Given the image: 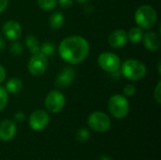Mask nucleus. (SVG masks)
Instances as JSON below:
<instances>
[{
    "label": "nucleus",
    "instance_id": "9b49d317",
    "mask_svg": "<svg viewBox=\"0 0 161 160\" xmlns=\"http://www.w3.org/2000/svg\"><path fill=\"white\" fill-rule=\"evenodd\" d=\"M2 30H3L5 37L12 41L18 40L22 34V27H21L20 24L14 20L7 21L4 24Z\"/></svg>",
    "mask_w": 161,
    "mask_h": 160
},
{
    "label": "nucleus",
    "instance_id": "bb28decb",
    "mask_svg": "<svg viewBox=\"0 0 161 160\" xmlns=\"http://www.w3.org/2000/svg\"><path fill=\"white\" fill-rule=\"evenodd\" d=\"M25 114L23 113V112H21V111H19V112H16L15 114H14V121L16 122V123H23L24 121H25Z\"/></svg>",
    "mask_w": 161,
    "mask_h": 160
},
{
    "label": "nucleus",
    "instance_id": "f3484780",
    "mask_svg": "<svg viewBox=\"0 0 161 160\" xmlns=\"http://www.w3.org/2000/svg\"><path fill=\"white\" fill-rule=\"evenodd\" d=\"M25 45L32 55L40 52L39 41H38L37 37H35L34 35H28L25 38Z\"/></svg>",
    "mask_w": 161,
    "mask_h": 160
},
{
    "label": "nucleus",
    "instance_id": "f03ea898",
    "mask_svg": "<svg viewBox=\"0 0 161 160\" xmlns=\"http://www.w3.org/2000/svg\"><path fill=\"white\" fill-rule=\"evenodd\" d=\"M158 13L156 9L149 5L141 6L135 12V22L142 29L152 28L157 22Z\"/></svg>",
    "mask_w": 161,
    "mask_h": 160
},
{
    "label": "nucleus",
    "instance_id": "c85d7f7f",
    "mask_svg": "<svg viewBox=\"0 0 161 160\" xmlns=\"http://www.w3.org/2000/svg\"><path fill=\"white\" fill-rule=\"evenodd\" d=\"M5 78H6V70L2 65H0V83H2L5 80Z\"/></svg>",
    "mask_w": 161,
    "mask_h": 160
},
{
    "label": "nucleus",
    "instance_id": "f257e3e1",
    "mask_svg": "<svg viewBox=\"0 0 161 160\" xmlns=\"http://www.w3.org/2000/svg\"><path fill=\"white\" fill-rule=\"evenodd\" d=\"M90 52L87 40L81 36L73 35L66 37L58 45L60 58L69 64H78L86 59Z\"/></svg>",
    "mask_w": 161,
    "mask_h": 160
},
{
    "label": "nucleus",
    "instance_id": "c756f323",
    "mask_svg": "<svg viewBox=\"0 0 161 160\" xmlns=\"http://www.w3.org/2000/svg\"><path fill=\"white\" fill-rule=\"evenodd\" d=\"M5 46H6V42L4 41V39L0 36V51L4 50L5 49Z\"/></svg>",
    "mask_w": 161,
    "mask_h": 160
},
{
    "label": "nucleus",
    "instance_id": "20e7f679",
    "mask_svg": "<svg viewBox=\"0 0 161 160\" xmlns=\"http://www.w3.org/2000/svg\"><path fill=\"white\" fill-rule=\"evenodd\" d=\"M109 113L116 119H124L129 112V103L127 99L121 94L111 96L108 102Z\"/></svg>",
    "mask_w": 161,
    "mask_h": 160
},
{
    "label": "nucleus",
    "instance_id": "9d476101",
    "mask_svg": "<svg viewBox=\"0 0 161 160\" xmlns=\"http://www.w3.org/2000/svg\"><path fill=\"white\" fill-rule=\"evenodd\" d=\"M75 76V72L73 68H63L55 79V86L58 90H63L71 86Z\"/></svg>",
    "mask_w": 161,
    "mask_h": 160
},
{
    "label": "nucleus",
    "instance_id": "7c9ffc66",
    "mask_svg": "<svg viewBox=\"0 0 161 160\" xmlns=\"http://www.w3.org/2000/svg\"><path fill=\"white\" fill-rule=\"evenodd\" d=\"M100 160H113L110 157H108V156H107V155H103V156H101V157H100Z\"/></svg>",
    "mask_w": 161,
    "mask_h": 160
},
{
    "label": "nucleus",
    "instance_id": "aec40b11",
    "mask_svg": "<svg viewBox=\"0 0 161 160\" xmlns=\"http://www.w3.org/2000/svg\"><path fill=\"white\" fill-rule=\"evenodd\" d=\"M39 7L43 10H52L57 6L58 0H37Z\"/></svg>",
    "mask_w": 161,
    "mask_h": 160
},
{
    "label": "nucleus",
    "instance_id": "a211bd4d",
    "mask_svg": "<svg viewBox=\"0 0 161 160\" xmlns=\"http://www.w3.org/2000/svg\"><path fill=\"white\" fill-rule=\"evenodd\" d=\"M142 36H143V31L139 26L138 27H132L127 33L128 40L132 43H139L142 40Z\"/></svg>",
    "mask_w": 161,
    "mask_h": 160
},
{
    "label": "nucleus",
    "instance_id": "5701e85b",
    "mask_svg": "<svg viewBox=\"0 0 161 160\" xmlns=\"http://www.w3.org/2000/svg\"><path fill=\"white\" fill-rule=\"evenodd\" d=\"M8 104V91L5 87L0 85V111H2Z\"/></svg>",
    "mask_w": 161,
    "mask_h": 160
},
{
    "label": "nucleus",
    "instance_id": "6ab92c4d",
    "mask_svg": "<svg viewBox=\"0 0 161 160\" xmlns=\"http://www.w3.org/2000/svg\"><path fill=\"white\" fill-rule=\"evenodd\" d=\"M55 50H56L55 44L52 43V42H50V41L43 42L42 44V46L40 47V52L42 54H43L44 56H46L47 58L53 56L55 54Z\"/></svg>",
    "mask_w": 161,
    "mask_h": 160
},
{
    "label": "nucleus",
    "instance_id": "cd10ccee",
    "mask_svg": "<svg viewBox=\"0 0 161 160\" xmlns=\"http://www.w3.org/2000/svg\"><path fill=\"white\" fill-rule=\"evenodd\" d=\"M8 4V0H0V13L7 8Z\"/></svg>",
    "mask_w": 161,
    "mask_h": 160
},
{
    "label": "nucleus",
    "instance_id": "393cba45",
    "mask_svg": "<svg viewBox=\"0 0 161 160\" xmlns=\"http://www.w3.org/2000/svg\"><path fill=\"white\" fill-rule=\"evenodd\" d=\"M154 98L156 99V101L160 104L161 103V81H158L156 90L154 91Z\"/></svg>",
    "mask_w": 161,
    "mask_h": 160
},
{
    "label": "nucleus",
    "instance_id": "412c9836",
    "mask_svg": "<svg viewBox=\"0 0 161 160\" xmlns=\"http://www.w3.org/2000/svg\"><path fill=\"white\" fill-rule=\"evenodd\" d=\"M23 50H24L23 44L20 41H17V40L13 41V42L9 47V51L13 56H20L23 53Z\"/></svg>",
    "mask_w": 161,
    "mask_h": 160
},
{
    "label": "nucleus",
    "instance_id": "6e6552de",
    "mask_svg": "<svg viewBox=\"0 0 161 160\" xmlns=\"http://www.w3.org/2000/svg\"><path fill=\"white\" fill-rule=\"evenodd\" d=\"M44 105L49 112L58 113L65 106V96L60 91L53 90L46 95Z\"/></svg>",
    "mask_w": 161,
    "mask_h": 160
},
{
    "label": "nucleus",
    "instance_id": "f8f14e48",
    "mask_svg": "<svg viewBox=\"0 0 161 160\" xmlns=\"http://www.w3.org/2000/svg\"><path fill=\"white\" fill-rule=\"evenodd\" d=\"M127 33L124 29H115L108 37V43L112 48H122L127 43Z\"/></svg>",
    "mask_w": 161,
    "mask_h": 160
},
{
    "label": "nucleus",
    "instance_id": "0eeeda50",
    "mask_svg": "<svg viewBox=\"0 0 161 160\" xmlns=\"http://www.w3.org/2000/svg\"><path fill=\"white\" fill-rule=\"evenodd\" d=\"M48 68V58L41 52L33 54L27 63V69L32 75L43 74Z\"/></svg>",
    "mask_w": 161,
    "mask_h": 160
},
{
    "label": "nucleus",
    "instance_id": "4468645a",
    "mask_svg": "<svg viewBox=\"0 0 161 160\" xmlns=\"http://www.w3.org/2000/svg\"><path fill=\"white\" fill-rule=\"evenodd\" d=\"M142 42L146 49L149 51H157L160 47V40L157 33L153 31H148L142 36Z\"/></svg>",
    "mask_w": 161,
    "mask_h": 160
},
{
    "label": "nucleus",
    "instance_id": "4be33fe9",
    "mask_svg": "<svg viewBox=\"0 0 161 160\" xmlns=\"http://www.w3.org/2000/svg\"><path fill=\"white\" fill-rule=\"evenodd\" d=\"M76 140L79 142H86L89 141L90 139V132L88 129L86 128H80L77 132H76Z\"/></svg>",
    "mask_w": 161,
    "mask_h": 160
},
{
    "label": "nucleus",
    "instance_id": "1a4fd4ad",
    "mask_svg": "<svg viewBox=\"0 0 161 160\" xmlns=\"http://www.w3.org/2000/svg\"><path fill=\"white\" fill-rule=\"evenodd\" d=\"M49 121H50V118H49L48 113L45 110L38 109L31 113L28 124L31 129L40 131V130L44 129L48 125Z\"/></svg>",
    "mask_w": 161,
    "mask_h": 160
},
{
    "label": "nucleus",
    "instance_id": "a878e982",
    "mask_svg": "<svg viewBox=\"0 0 161 160\" xmlns=\"http://www.w3.org/2000/svg\"><path fill=\"white\" fill-rule=\"evenodd\" d=\"M58 4L61 8H70L73 5V0H58Z\"/></svg>",
    "mask_w": 161,
    "mask_h": 160
},
{
    "label": "nucleus",
    "instance_id": "7ed1b4c3",
    "mask_svg": "<svg viewBox=\"0 0 161 160\" xmlns=\"http://www.w3.org/2000/svg\"><path fill=\"white\" fill-rule=\"evenodd\" d=\"M121 73L126 79L131 81H138L145 76L146 67L141 60L127 59L122 65Z\"/></svg>",
    "mask_w": 161,
    "mask_h": 160
},
{
    "label": "nucleus",
    "instance_id": "dca6fc26",
    "mask_svg": "<svg viewBox=\"0 0 161 160\" xmlns=\"http://www.w3.org/2000/svg\"><path fill=\"white\" fill-rule=\"evenodd\" d=\"M23 88V82L21 81V79L19 78H16V77H13V78H10L7 84H6V87L5 89L7 90L8 92L9 93H12V94H15V93H18L21 91Z\"/></svg>",
    "mask_w": 161,
    "mask_h": 160
},
{
    "label": "nucleus",
    "instance_id": "423d86ee",
    "mask_svg": "<svg viewBox=\"0 0 161 160\" xmlns=\"http://www.w3.org/2000/svg\"><path fill=\"white\" fill-rule=\"evenodd\" d=\"M98 65L102 70L109 74L117 71L121 67L120 58L112 52H103L98 56Z\"/></svg>",
    "mask_w": 161,
    "mask_h": 160
},
{
    "label": "nucleus",
    "instance_id": "ddd939ff",
    "mask_svg": "<svg viewBox=\"0 0 161 160\" xmlns=\"http://www.w3.org/2000/svg\"><path fill=\"white\" fill-rule=\"evenodd\" d=\"M16 134V124L10 120H5L0 123V140L8 141Z\"/></svg>",
    "mask_w": 161,
    "mask_h": 160
},
{
    "label": "nucleus",
    "instance_id": "2eb2a0df",
    "mask_svg": "<svg viewBox=\"0 0 161 160\" xmlns=\"http://www.w3.org/2000/svg\"><path fill=\"white\" fill-rule=\"evenodd\" d=\"M64 24V15L60 11H54L49 17V25L52 29H59Z\"/></svg>",
    "mask_w": 161,
    "mask_h": 160
},
{
    "label": "nucleus",
    "instance_id": "2f4dec72",
    "mask_svg": "<svg viewBox=\"0 0 161 160\" xmlns=\"http://www.w3.org/2000/svg\"><path fill=\"white\" fill-rule=\"evenodd\" d=\"M77 2H79V3H86L87 1H89V0H76Z\"/></svg>",
    "mask_w": 161,
    "mask_h": 160
},
{
    "label": "nucleus",
    "instance_id": "b1692460",
    "mask_svg": "<svg viewBox=\"0 0 161 160\" xmlns=\"http://www.w3.org/2000/svg\"><path fill=\"white\" fill-rule=\"evenodd\" d=\"M123 91H124V94H125V96L131 97V96H133V95L135 94V92H136V87H135L134 85H132V84H127V85L125 86Z\"/></svg>",
    "mask_w": 161,
    "mask_h": 160
},
{
    "label": "nucleus",
    "instance_id": "39448f33",
    "mask_svg": "<svg viewBox=\"0 0 161 160\" xmlns=\"http://www.w3.org/2000/svg\"><path fill=\"white\" fill-rule=\"evenodd\" d=\"M88 124L93 131L98 133H104L110 128L111 121L106 113L101 111H95L90 115L88 119Z\"/></svg>",
    "mask_w": 161,
    "mask_h": 160
}]
</instances>
